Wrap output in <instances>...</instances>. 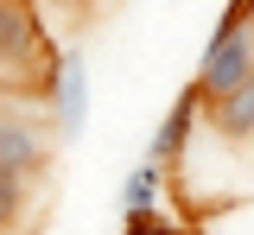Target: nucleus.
Masks as SVG:
<instances>
[{"label":"nucleus","instance_id":"1a4fd4ad","mask_svg":"<svg viewBox=\"0 0 254 235\" xmlns=\"http://www.w3.org/2000/svg\"><path fill=\"white\" fill-rule=\"evenodd\" d=\"M127 235H185L178 223H159V216H127Z\"/></svg>","mask_w":254,"mask_h":235},{"label":"nucleus","instance_id":"7ed1b4c3","mask_svg":"<svg viewBox=\"0 0 254 235\" xmlns=\"http://www.w3.org/2000/svg\"><path fill=\"white\" fill-rule=\"evenodd\" d=\"M51 121H45V108H32V102H0V178H19L32 184V172L51 166Z\"/></svg>","mask_w":254,"mask_h":235},{"label":"nucleus","instance_id":"20e7f679","mask_svg":"<svg viewBox=\"0 0 254 235\" xmlns=\"http://www.w3.org/2000/svg\"><path fill=\"white\" fill-rule=\"evenodd\" d=\"M51 64V45L38 32V13L26 0H0V83L6 89H38V76Z\"/></svg>","mask_w":254,"mask_h":235},{"label":"nucleus","instance_id":"6e6552de","mask_svg":"<svg viewBox=\"0 0 254 235\" xmlns=\"http://www.w3.org/2000/svg\"><path fill=\"white\" fill-rule=\"evenodd\" d=\"M19 216H26V184L19 178H0V235L13 229Z\"/></svg>","mask_w":254,"mask_h":235},{"label":"nucleus","instance_id":"f257e3e1","mask_svg":"<svg viewBox=\"0 0 254 235\" xmlns=\"http://www.w3.org/2000/svg\"><path fill=\"white\" fill-rule=\"evenodd\" d=\"M254 76V26L242 6H229L216 19V32H210V45H203V58H197V96L203 102H222L229 89H242Z\"/></svg>","mask_w":254,"mask_h":235},{"label":"nucleus","instance_id":"423d86ee","mask_svg":"<svg viewBox=\"0 0 254 235\" xmlns=\"http://www.w3.org/2000/svg\"><path fill=\"white\" fill-rule=\"evenodd\" d=\"M210 134L222 146H254V76L242 89H229L222 102H210Z\"/></svg>","mask_w":254,"mask_h":235},{"label":"nucleus","instance_id":"0eeeda50","mask_svg":"<svg viewBox=\"0 0 254 235\" xmlns=\"http://www.w3.org/2000/svg\"><path fill=\"white\" fill-rule=\"evenodd\" d=\"M159 184H165V166H153V159H140V166L121 178V223L127 216H153V203H159Z\"/></svg>","mask_w":254,"mask_h":235},{"label":"nucleus","instance_id":"f03ea898","mask_svg":"<svg viewBox=\"0 0 254 235\" xmlns=\"http://www.w3.org/2000/svg\"><path fill=\"white\" fill-rule=\"evenodd\" d=\"M38 108H45V121H51V134L76 140L89 127V108H95V89H89V58L83 51H51V64L38 76Z\"/></svg>","mask_w":254,"mask_h":235},{"label":"nucleus","instance_id":"9d476101","mask_svg":"<svg viewBox=\"0 0 254 235\" xmlns=\"http://www.w3.org/2000/svg\"><path fill=\"white\" fill-rule=\"evenodd\" d=\"M235 6H242V13H248V26H254V0H235Z\"/></svg>","mask_w":254,"mask_h":235},{"label":"nucleus","instance_id":"39448f33","mask_svg":"<svg viewBox=\"0 0 254 235\" xmlns=\"http://www.w3.org/2000/svg\"><path fill=\"white\" fill-rule=\"evenodd\" d=\"M197 127H210V102L197 96V83H190L185 96L165 108V121L153 127V146H146V159L153 166H172V159H185L190 140H197Z\"/></svg>","mask_w":254,"mask_h":235}]
</instances>
